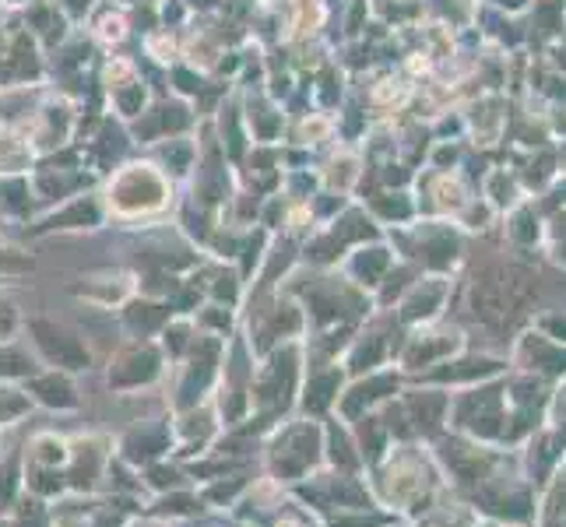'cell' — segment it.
I'll return each mask as SVG.
<instances>
[{
  "instance_id": "1",
  "label": "cell",
  "mask_w": 566,
  "mask_h": 527,
  "mask_svg": "<svg viewBox=\"0 0 566 527\" xmlns=\"http://www.w3.org/2000/svg\"><path fill=\"white\" fill-rule=\"evenodd\" d=\"M35 390H39V394H43L50 404H71V401H74V398H71V390H67V383H53V380H43V383H39Z\"/></svg>"
}]
</instances>
